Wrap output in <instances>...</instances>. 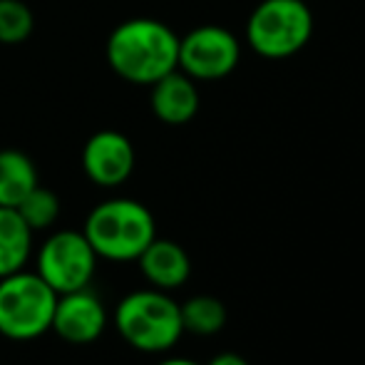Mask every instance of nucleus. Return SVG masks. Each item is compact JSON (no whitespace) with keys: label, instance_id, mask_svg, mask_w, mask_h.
<instances>
[{"label":"nucleus","instance_id":"f257e3e1","mask_svg":"<svg viewBox=\"0 0 365 365\" xmlns=\"http://www.w3.org/2000/svg\"><path fill=\"white\" fill-rule=\"evenodd\" d=\"M107 63L132 85H154L177 70L179 35L154 18H130L107 38Z\"/></svg>","mask_w":365,"mask_h":365},{"label":"nucleus","instance_id":"f03ea898","mask_svg":"<svg viewBox=\"0 0 365 365\" xmlns=\"http://www.w3.org/2000/svg\"><path fill=\"white\" fill-rule=\"evenodd\" d=\"M97 259L137 261L157 236L152 212L135 199H107L87 214L85 229Z\"/></svg>","mask_w":365,"mask_h":365},{"label":"nucleus","instance_id":"7ed1b4c3","mask_svg":"<svg viewBox=\"0 0 365 365\" xmlns=\"http://www.w3.org/2000/svg\"><path fill=\"white\" fill-rule=\"evenodd\" d=\"M115 328L127 346L145 353H162L182 338L179 303L164 291H135L115 308Z\"/></svg>","mask_w":365,"mask_h":365},{"label":"nucleus","instance_id":"20e7f679","mask_svg":"<svg viewBox=\"0 0 365 365\" xmlns=\"http://www.w3.org/2000/svg\"><path fill=\"white\" fill-rule=\"evenodd\" d=\"M58 293L38 271H15L0 279V336L10 341H35L53 326Z\"/></svg>","mask_w":365,"mask_h":365},{"label":"nucleus","instance_id":"39448f33","mask_svg":"<svg viewBox=\"0 0 365 365\" xmlns=\"http://www.w3.org/2000/svg\"><path fill=\"white\" fill-rule=\"evenodd\" d=\"M313 13L303 0H261L249 15L246 40L261 58L284 60L311 43Z\"/></svg>","mask_w":365,"mask_h":365},{"label":"nucleus","instance_id":"423d86ee","mask_svg":"<svg viewBox=\"0 0 365 365\" xmlns=\"http://www.w3.org/2000/svg\"><path fill=\"white\" fill-rule=\"evenodd\" d=\"M97 266V254L87 236L75 229L55 231L38 251V276L55 293L87 289Z\"/></svg>","mask_w":365,"mask_h":365},{"label":"nucleus","instance_id":"0eeeda50","mask_svg":"<svg viewBox=\"0 0 365 365\" xmlns=\"http://www.w3.org/2000/svg\"><path fill=\"white\" fill-rule=\"evenodd\" d=\"M241 60V45L221 25H199L179 38L177 68L194 82H212L231 75Z\"/></svg>","mask_w":365,"mask_h":365},{"label":"nucleus","instance_id":"6e6552de","mask_svg":"<svg viewBox=\"0 0 365 365\" xmlns=\"http://www.w3.org/2000/svg\"><path fill=\"white\" fill-rule=\"evenodd\" d=\"M82 169L97 187H120L135 169V147L122 132H95L82 147Z\"/></svg>","mask_w":365,"mask_h":365},{"label":"nucleus","instance_id":"1a4fd4ad","mask_svg":"<svg viewBox=\"0 0 365 365\" xmlns=\"http://www.w3.org/2000/svg\"><path fill=\"white\" fill-rule=\"evenodd\" d=\"M107 326L105 303L95 296L90 289L60 293L55 303L53 326L50 331L58 333L63 341L73 346H87L97 341Z\"/></svg>","mask_w":365,"mask_h":365},{"label":"nucleus","instance_id":"9d476101","mask_svg":"<svg viewBox=\"0 0 365 365\" xmlns=\"http://www.w3.org/2000/svg\"><path fill=\"white\" fill-rule=\"evenodd\" d=\"M152 87L149 95V105L159 122L164 125H187L197 117L199 112V90L197 82L189 75H184L182 70H172L169 75L159 77Z\"/></svg>","mask_w":365,"mask_h":365},{"label":"nucleus","instance_id":"9b49d317","mask_svg":"<svg viewBox=\"0 0 365 365\" xmlns=\"http://www.w3.org/2000/svg\"><path fill=\"white\" fill-rule=\"evenodd\" d=\"M137 264H140L145 279L159 291L179 289L187 284L189 274H192V261H189L187 251L174 241L157 239V236L140 254Z\"/></svg>","mask_w":365,"mask_h":365},{"label":"nucleus","instance_id":"f8f14e48","mask_svg":"<svg viewBox=\"0 0 365 365\" xmlns=\"http://www.w3.org/2000/svg\"><path fill=\"white\" fill-rule=\"evenodd\" d=\"M33 251V231L18 209L0 207V279L25 269Z\"/></svg>","mask_w":365,"mask_h":365},{"label":"nucleus","instance_id":"ddd939ff","mask_svg":"<svg viewBox=\"0 0 365 365\" xmlns=\"http://www.w3.org/2000/svg\"><path fill=\"white\" fill-rule=\"evenodd\" d=\"M38 184V169L28 154L0 149V207L15 209Z\"/></svg>","mask_w":365,"mask_h":365},{"label":"nucleus","instance_id":"4468645a","mask_svg":"<svg viewBox=\"0 0 365 365\" xmlns=\"http://www.w3.org/2000/svg\"><path fill=\"white\" fill-rule=\"evenodd\" d=\"M182 313V328L194 336H214L224 328L226 308L214 296H194L179 306Z\"/></svg>","mask_w":365,"mask_h":365},{"label":"nucleus","instance_id":"2eb2a0df","mask_svg":"<svg viewBox=\"0 0 365 365\" xmlns=\"http://www.w3.org/2000/svg\"><path fill=\"white\" fill-rule=\"evenodd\" d=\"M18 214L23 217L25 224L30 226V231H43V229H50V226L58 221L60 217V199L53 189L48 187H35L23 202L18 204Z\"/></svg>","mask_w":365,"mask_h":365},{"label":"nucleus","instance_id":"dca6fc26","mask_svg":"<svg viewBox=\"0 0 365 365\" xmlns=\"http://www.w3.org/2000/svg\"><path fill=\"white\" fill-rule=\"evenodd\" d=\"M33 13L23 0H0V43H25L33 33Z\"/></svg>","mask_w":365,"mask_h":365},{"label":"nucleus","instance_id":"f3484780","mask_svg":"<svg viewBox=\"0 0 365 365\" xmlns=\"http://www.w3.org/2000/svg\"><path fill=\"white\" fill-rule=\"evenodd\" d=\"M209 365H249L241 356H236V353H221V356L214 358Z\"/></svg>","mask_w":365,"mask_h":365},{"label":"nucleus","instance_id":"a211bd4d","mask_svg":"<svg viewBox=\"0 0 365 365\" xmlns=\"http://www.w3.org/2000/svg\"><path fill=\"white\" fill-rule=\"evenodd\" d=\"M157 365H199V363L187 361V358H167V361H162V363H157Z\"/></svg>","mask_w":365,"mask_h":365}]
</instances>
